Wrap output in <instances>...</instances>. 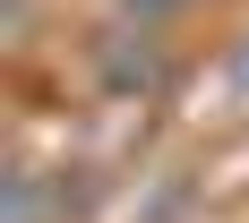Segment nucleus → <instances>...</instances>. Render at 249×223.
Returning <instances> with one entry per match:
<instances>
[{
	"instance_id": "1",
	"label": "nucleus",
	"mask_w": 249,
	"mask_h": 223,
	"mask_svg": "<svg viewBox=\"0 0 249 223\" xmlns=\"http://www.w3.org/2000/svg\"><path fill=\"white\" fill-rule=\"evenodd\" d=\"M121 9H129L138 26H163V17H180V9H198V0H121Z\"/></svg>"
},
{
	"instance_id": "2",
	"label": "nucleus",
	"mask_w": 249,
	"mask_h": 223,
	"mask_svg": "<svg viewBox=\"0 0 249 223\" xmlns=\"http://www.w3.org/2000/svg\"><path fill=\"white\" fill-rule=\"evenodd\" d=\"M224 86H232V95H241V103H249V34H241V43H232V51H224Z\"/></svg>"
}]
</instances>
